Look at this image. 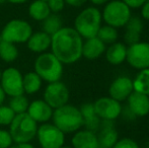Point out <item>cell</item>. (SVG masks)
Returning a JSON list of instances; mask_svg holds the SVG:
<instances>
[{
    "label": "cell",
    "mask_w": 149,
    "mask_h": 148,
    "mask_svg": "<svg viewBox=\"0 0 149 148\" xmlns=\"http://www.w3.org/2000/svg\"><path fill=\"white\" fill-rule=\"evenodd\" d=\"M83 39L70 26H63L51 36V52L63 64H73L82 57Z\"/></svg>",
    "instance_id": "6da1fadb"
},
{
    "label": "cell",
    "mask_w": 149,
    "mask_h": 148,
    "mask_svg": "<svg viewBox=\"0 0 149 148\" xmlns=\"http://www.w3.org/2000/svg\"><path fill=\"white\" fill-rule=\"evenodd\" d=\"M51 120L64 134L75 133L83 127V119L79 108L69 104L54 110Z\"/></svg>",
    "instance_id": "7a4b0ae2"
},
{
    "label": "cell",
    "mask_w": 149,
    "mask_h": 148,
    "mask_svg": "<svg viewBox=\"0 0 149 148\" xmlns=\"http://www.w3.org/2000/svg\"><path fill=\"white\" fill-rule=\"evenodd\" d=\"M33 71L47 83L59 81L64 72V64L52 52L39 54L33 63Z\"/></svg>",
    "instance_id": "3957f363"
},
{
    "label": "cell",
    "mask_w": 149,
    "mask_h": 148,
    "mask_svg": "<svg viewBox=\"0 0 149 148\" xmlns=\"http://www.w3.org/2000/svg\"><path fill=\"white\" fill-rule=\"evenodd\" d=\"M102 11L97 7H86L78 13L74 20V30L82 39L96 37L100 28L102 26Z\"/></svg>",
    "instance_id": "277c9868"
},
{
    "label": "cell",
    "mask_w": 149,
    "mask_h": 148,
    "mask_svg": "<svg viewBox=\"0 0 149 148\" xmlns=\"http://www.w3.org/2000/svg\"><path fill=\"white\" fill-rule=\"evenodd\" d=\"M8 127L14 143H28L36 138L39 124L29 116L28 113H22L15 115Z\"/></svg>",
    "instance_id": "5b68a950"
},
{
    "label": "cell",
    "mask_w": 149,
    "mask_h": 148,
    "mask_svg": "<svg viewBox=\"0 0 149 148\" xmlns=\"http://www.w3.org/2000/svg\"><path fill=\"white\" fill-rule=\"evenodd\" d=\"M132 16L131 8L122 0H111L104 4L102 17L104 24L113 28H124Z\"/></svg>",
    "instance_id": "8992f818"
},
{
    "label": "cell",
    "mask_w": 149,
    "mask_h": 148,
    "mask_svg": "<svg viewBox=\"0 0 149 148\" xmlns=\"http://www.w3.org/2000/svg\"><path fill=\"white\" fill-rule=\"evenodd\" d=\"M33 34V28L28 22L22 19H12L4 26L0 39L12 44H24Z\"/></svg>",
    "instance_id": "52a82bcc"
},
{
    "label": "cell",
    "mask_w": 149,
    "mask_h": 148,
    "mask_svg": "<svg viewBox=\"0 0 149 148\" xmlns=\"http://www.w3.org/2000/svg\"><path fill=\"white\" fill-rule=\"evenodd\" d=\"M65 135L53 123H43L38 127L36 138L41 148H60L65 143Z\"/></svg>",
    "instance_id": "ba28073f"
},
{
    "label": "cell",
    "mask_w": 149,
    "mask_h": 148,
    "mask_svg": "<svg viewBox=\"0 0 149 148\" xmlns=\"http://www.w3.org/2000/svg\"><path fill=\"white\" fill-rule=\"evenodd\" d=\"M70 92L67 85L61 80L48 83L43 92V99L53 110L68 104Z\"/></svg>",
    "instance_id": "9c48e42d"
},
{
    "label": "cell",
    "mask_w": 149,
    "mask_h": 148,
    "mask_svg": "<svg viewBox=\"0 0 149 148\" xmlns=\"http://www.w3.org/2000/svg\"><path fill=\"white\" fill-rule=\"evenodd\" d=\"M24 74L15 67H8L2 71L0 85L3 88L6 97H15L24 92Z\"/></svg>",
    "instance_id": "30bf717a"
},
{
    "label": "cell",
    "mask_w": 149,
    "mask_h": 148,
    "mask_svg": "<svg viewBox=\"0 0 149 148\" xmlns=\"http://www.w3.org/2000/svg\"><path fill=\"white\" fill-rule=\"evenodd\" d=\"M126 61L131 67L137 70L149 68V43L138 42L127 48Z\"/></svg>",
    "instance_id": "8fae6325"
},
{
    "label": "cell",
    "mask_w": 149,
    "mask_h": 148,
    "mask_svg": "<svg viewBox=\"0 0 149 148\" xmlns=\"http://www.w3.org/2000/svg\"><path fill=\"white\" fill-rule=\"evenodd\" d=\"M94 112L100 120L115 121L121 115L122 105L111 97H102L93 103Z\"/></svg>",
    "instance_id": "7c38bea8"
},
{
    "label": "cell",
    "mask_w": 149,
    "mask_h": 148,
    "mask_svg": "<svg viewBox=\"0 0 149 148\" xmlns=\"http://www.w3.org/2000/svg\"><path fill=\"white\" fill-rule=\"evenodd\" d=\"M133 80L128 76H119L111 83L109 94L118 101H125L133 92Z\"/></svg>",
    "instance_id": "4fadbf2b"
},
{
    "label": "cell",
    "mask_w": 149,
    "mask_h": 148,
    "mask_svg": "<svg viewBox=\"0 0 149 148\" xmlns=\"http://www.w3.org/2000/svg\"><path fill=\"white\" fill-rule=\"evenodd\" d=\"M53 111L54 110L44 99H38L31 101L26 113L38 124H43L51 121Z\"/></svg>",
    "instance_id": "5bb4252c"
},
{
    "label": "cell",
    "mask_w": 149,
    "mask_h": 148,
    "mask_svg": "<svg viewBox=\"0 0 149 148\" xmlns=\"http://www.w3.org/2000/svg\"><path fill=\"white\" fill-rule=\"evenodd\" d=\"M113 122L114 121L102 120L98 134H96L98 140V148H112L118 141L119 135L113 125Z\"/></svg>",
    "instance_id": "9a60e30c"
},
{
    "label": "cell",
    "mask_w": 149,
    "mask_h": 148,
    "mask_svg": "<svg viewBox=\"0 0 149 148\" xmlns=\"http://www.w3.org/2000/svg\"><path fill=\"white\" fill-rule=\"evenodd\" d=\"M124 28H125V33L123 39L126 46H131L140 42L141 34L144 28V24L141 17L132 15Z\"/></svg>",
    "instance_id": "2e32d148"
},
{
    "label": "cell",
    "mask_w": 149,
    "mask_h": 148,
    "mask_svg": "<svg viewBox=\"0 0 149 148\" xmlns=\"http://www.w3.org/2000/svg\"><path fill=\"white\" fill-rule=\"evenodd\" d=\"M127 101V106L136 117H145L149 114V95L133 90Z\"/></svg>",
    "instance_id": "e0dca14e"
},
{
    "label": "cell",
    "mask_w": 149,
    "mask_h": 148,
    "mask_svg": "<svg viewBox=\"0 0 149 148\" xmlns=\"http://www.w3.org/2000/svg\"><path fill=\"white\" fill-rule=\"evenodd\" d=\"M71 146L73 148H98L97 135L87 129H80L73 134Z\"/></svg>",
    "instance_id": "ac0fdd59"
},
{
    "label": "cell",
    "mask_w": 149,
    "mask_h": 148,
    "mask_svg": "<svg viewBox=\"0 0 149 148\" xmlns=\"http://www.w3.org/2000/svg\"><path fill=\"white\" fill-rule=\"evenodd\" d=\"M107 45L97 37L85 39L82 45V57L87 60H95L104 54Z\"/></svg>",
    "instance_id": "d6986e66"
},
{
    "label": "cell",
    "mask_w": 149,
    "mask_h": 148,
    "mask_svg": "<svg viewBox=\"0 0 149 148\" xmlns=\"http://www.w3.org/2000/svg\"><path fill=\"white\" fill-rule=\"evenodd\" d=\"M26 46L28 49L33 53L41 54L47 52L51 47V36L43 31L33 33L26 42Z\"/></svg>",
    "instance_id": "ffe728a7"
},
{
    "label": "cell",
    "mask_w": 149,
    "mask_h": 148,
    "mask_svg": "<svg viewBox=\"0 0 149 148\" xmlns=\"http://www.w3.org/2000/svg\"><path fill=\"white\" fill-rule=\"evenodd\" d=\"M127 46L122 42H115L106 49V59L112 65H120L126 61Z\"/></svg>",
    "instance_id": "44dd1931"
},
{
    "label": "cell",
    "mask_w": 149,
    "mask_h": 148,
    "mask_svg": "<svg viewBox=\"0 0 149 148\" xmlns=\"http://www.w3.org/2000/svg\"><path fill=\"white\" fill-rule=\"evenodd\" d=\"M80 113L83 119V126L85 127V129L92 132H97L100 128V123L102 120L96 116L95 112H94L93 104H83L80 108Z\"/></svg>",
    "instance_id": "7402d4cb"
},
{
    "label": "cell",
    "mask_w": 149,
    "mask_h": 148,
    "mask_svg": "<svg viewBox=\"0 0 149 148\" xmlns=\"http://www.w3.org/2000/svg\"><path fill=\"white\" fill-rule=\"evenodd\" d=\"M22 82H24V94L31 95L41 90L44 81L35 71H30L28 73L24 74Z\"/></svg>",
    "instance_id": "603a6c76"
},
{
    "label": "cell",
    "mask_w": 149,
    "mask_h": 148,
    "mask_svg": "<svg viewBox=\"0 0 149 148\" xmlns=\"http://www.w3.org/2000/svg\"><path fill=\"white\" fill-rule=\"evenodd\" d=\"M50 13H51V10L46 1L36 0L29 7V14L33 19L37 22H43L47 16L50 15Z\"/></svg>",
    "instance_id": "cb8c5ba5"
},
{
    "label": "cell",
    "mask_w": 149,
    "mask_h": 148,
    "mask_svg": "<svg viewBox=\"0 0 149 148\" xmlns=\"http://www.w3.org/2000/svg\"><path fill=\"white\" fill-rule=\"evenodd\" d=\"M19 52L15 44L0 39V59L5 63H12L17 59Z\"/></svg>",
    "instance_id": "d4e9b609"
},
{
    "label": "cell",
    "mask_w": 149,
    "mask_h": 148,
    "mask_svg": "<svg viewBox=\"0 0 149 148\" xmlns=\"http://www.w3.org/2000/svg\"><path fill=\"white\" fill-rule=\"evenodd\" d=\"M133 89L134 91L149 95V68L139 70V73L133 80Z\"/></svg>",
    "instance_id": "484cf974"
},
{
    "label": "cell",
    "mask_w": 149,
    "mask_h": 148,
    "mask_svg": "<svg viewBox=\"0 0 149 148\" xmlns=\"http://www.w3.org/2000/svg\"><path fill=\"white\" fill-rule=\"evenodd\" d=\"M61 28H63V22L57 13H50V15L43 20V32L50 36H53Z\"/></svg>",
    "instance_id": "4316f807"
},
{
    "label": "cell",
    "mask_w": 149,
    "mask_h": 148,
    "mask_svg": "<svg viewBox=\"0 0 149 148\" xmlns=\"http://www.w3.org/2000/svg\"><path fill=\"white\" fill-rule=\"evenodd\" d=\"M96 37L102 43L106 44V45H111V44L118 41L119 33L116 28H113V26H108V24H104V26H102L100 28Z\"/></svg>",
    "instance_id": "83f0119b"
},
{
    "label": "cell",
    "mask_w": 149,
    "mask_h": 148,
    "mask_svg": "<svg viewBox=\"0 0 149 148\" xmlns=\"http://www.w3.org/2000/svg\"><path fill=\"white\" fill-rule=\"evenodd\" d=\"M30 101L29 99L26 97L24 93L22 94H18L15 97H11L9 99V107L12 109V111L17 114H22V113H26L28 111Z\"/></svg>",
    "instance_id": "f1b7e54d"
},
{
    "label": "cell",
    "mask_w": 149,
    "mask_h": 148,
    "mask_svg": "<svg viewBox=\"0 0 149 148\" xmlns=\"http://www.w3.org/2000/svg\"><path fill=\"white\" fill-rule=\"evenodd\" d=\"M15 113L12 111L9 106L1 105L0 106V126L7 127L11 124L15 117Z\"/></svg>",
    "instance_id": "f546056e"
},
{
    "label": "cell",
    "mask_w": 149,
    "mask_h": 148,
    "mask_svg": "<svg viewBox=\"0 0 149 148\" xmlns=\"http://www.w3.org/2000/svg\"><path fill=\"white\" fill-rule=\"evenodd\" d=\"M13 143V139L10 135L9 130L0 129V148H9Z\"/></svg>",
    "instance_id": "4dcf8cb0"
},
{
    "label": "cell",
    "mask_w": 149,
    "mask_h": 148,
    "mask_svg": "<svg viewBox=\"0 0 149 148\" xmlns=\"http://www.w3.org/2000/svg\"><path fill=\"white\" fill-rule=\"evenodd\" d=\"M112 148H139V145L131 138H122L118 139V141Z\"/></svg>",
    "instance_id": "1f68e13d"
},
{
    "label": "cell",
    "mask_w": 149,
    "mask_h": 148,
    "mask_svg": "<svg viewBox=\"0 0 149 148\" xmlns=\"http://www.w3.org/2000/svg\"><path fill=\"white\" fill-rule=\"evenodd\" d=\"M47 3L51 12H53V13L60 12L61 10H63V8L65 6L64 0H48Z\"/></svg>",
    "instance_id": "d6a6232c"
},
{
    "label": "cell",
    "mask_w": 149,
    "mask_h": 148,
    "mask_svg": "<svg viewBox=\"0 0 149 148\" xmlns=\"http://www.w3.org/2000/svg\"><path fill=\"white\" fill-rule=\"evenodd\" d=\"M120 116H121L124 120H127V121H133L137 118V117L134 115V113L129 109L128 106L122 107V111H121V115H120Z\"/></svg>",
    "instance_id": "836d02e7"
},
{
    "label": "cell",
    "mask_w": 149,
    "mask_h": 148,
    "mask_svg": "<svg viewBox=\"0 0 149 148\" xmlns=\"http://www.w3.org/2000/svg\"><path fill=\"white\" fill-rule=\"evenodd\" d=\"M125 4H127L131 9H138L140 8L147 0H122Z\"/></svg>",
    "instance_id": "e575fe53"
},
{
    "label": "cell",
    "mask_w": 149,
    "mask_h": 148,
    "mask_svg": "<svg viewBox=\"0 0 149 148\" xmlns=\"http://www.w3.org/2000/svg\"><path fill=\"white\" fill-rule=\"evenodd\" d=\"M140 13H141V18L149 22V0L145 2L143 5L140 7Z\"/></svg>",
    "instance_id": "d590c367"
},
{
    "label": "cell",
    "mask_w": 149,
    "mask_h": 148,
    "mask_svg": "<svg viewBox=\"0 0 149 148\" xmlns=\"http://www.w3.org/2000/svg\"><path fill=\"white\" fill-rule=\"evenodd\" d=\"M65 3H67L68 5L73 6V7H80V6L84 5L86 3L87 0H64Z\"/></svg>",
    "instance_id": "8d00e7d4"
},
{
    "label": "cell",
    "mask_w": 149,
    "mask_h": 148,
    "mask_svg": "<svg viewBox=\"0 0 149 148\" xmlns=\"http://www.w3.org/2000/svg\"><path fill=\"white\" fill-rule=\"evenodd\" d=\"M9 148H36L31 144V142L28 143H13Z\"/></svg>",
    "instance_id": "74e56055"
},
{
    "label": "cell",
    "mask_w": 149,
    "mask_h": 148,
    "mask_svg": "<svg viewBox=\"0 0 149 148\" xmlns=\"http://www.w3.org/2000/svg\"><path fill=\"white\" fill-rule=\"evenodd\" d=\"M94 6H100V5H104L109 0H89Z\"/></svg>",
    "instance_id": "f35d334b"
},
{
    "label": "cell",
    "mask_w": 149,
    "mask_h": 148,
    "mask_svg": "<svg viewBox=\"0 0 149 148\" xmlns=\"http://www.w3.org/2000/svg\"><path fill=\"white\" fill-rule=\"evenodd\" d=\"M5 99H6V94L4 92L3 88L1 87V85H0V106L3 105L4 101H5Z\"/></svg>",
    "instance_id": "ab89813d"
},
{
    "label": "cell",
    "mask_w": 149,
    "mask_h": 148,
    "mask_svg": "<svg viewBox=\"0 0 149 148\" xmlns=\"http://www.w3.org/2000/svg\"><path fill=\"white\" fill-rule=\"evenodd\" d=\"M6 1H9L14 4H20V3H24V2L29 1V0H6Z\"/></svg>",
    "instance_id": "60d3db41"
},
{
    "label": "cell",
    "mask_w": 149,
    "mask_h": 148,
    "mask_svg": "<svg viewBox=\"0 0 149 148\" xmlns=\"http://www.w3.org/2000/svg\"><path fill=\"white\" fill-rule=\"evenodd\" d=\"M60 148H73L72 146H66V145H63V146H61Z\"/></svg>",
    "instance_id": "b9f144b4"
},
{
    "label": "cell",
    "mask_w": 149,
    "mask_h": 148,
    "mask_svg": "<svg viewBox=\"0 0 149 148\" xmlns=\"http://www.w3.org/2000/svg\"><path fill=\"white\" fill-rule=\"evenodd\" d=\"M6 0H0V4H2V3H4V2H5Z\"/></svg>",
    "instance_id": "7bdbcfd3"
},
{
    "label": "cell",
    "mask_w": 149,
    "mask_h": 148,
    "mask_svg": "<svg viewBox=\"0 0 149 148\" xmlns=\"http://www.w3.org/2000/svg\"><path fill=\"white\" fill-rule=\"evenodd\" d=\"M1 74H2V71L0 70V78H1Z\"/></svg>",
    "instance_id": "ee69618b"
},
{
    "label": "cell",
    "mask_w": 149,
    "mask_h": 148,
    "mask_svg": "<svg viewBox=\"0 0 149 148\" xmlns=\"http://www.w3.org/2000/svg\"><path fill=\"white\" fill-rule=\"evenodd\" d=\"M42 1H46V2H47V1H48V0H42Z\"/></svg>",
    "instance_id": "f6af8a7d"
},
{
    "label": "cell",
    "mask_w": 149,
    "mask_h": 148,
    "mask_svg": "<svg viewBox=\"0 0 149 148\" xmlns=\"http://www.w3.org/2000/svg\"><path fill=\"white\" fill-rule=\"evenodd\" d=\"M148 43H149V35H148Z\"/></svg>",
    "instance_id": "bcb514c9"
}]
</instances>
